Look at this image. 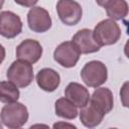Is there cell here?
Masks as SVG:
<instances>
[{
	"mask_svg": "<svg viewBox=\"0 0 129 129\" xmlns=\"http://www.w3.org/2000/svg\"><path fill=\"white\" fill-rule=\"evenodd\" d=\"M90 105L100 111L102 114L106 115L113 109L114 99L113 94L108 88H97L93 95L90 96Z\"/></svg>",
	"mask_w": 129,
	"mask_h": 129,
	"instance_id": "11",
	"label": "cell"
},
{
	"mask_svg": "<svg viewBox=\"0 0 129 129\" xmlns=\"http://www.w3.org/2000/svg\"><path fill=\"white\" fill-rule=\"evenodd\" d=\"M1 128H2V124L0 123V129H1Z\"/></svg>",
	"mask_w": 129,
	"mask_h": 129,
	"instance_id": "24",
	"label": "cell"
},
{
	"mask_svg": "<svg viewBox=\"0 0 129 129\" xmlns=\"http://www.w3.org/2000/svg\"><path fill=\"white\" fill-rule=\"evenodd\" d=\"M81 78L88 87L98 88L108 79L107 67L100 60H91L82 69Z\"/></svg>",
	"mask_w": 129,
	"mask_h": 129,
	"instance_id": "4",
	"label": "cell"
},
{
	"mask_svg": "<svg viewBox=\"0 0 129 129\" xmlns=\"http://www.w3.org/2000/svg\"><path fill=\"white\" fill-rule=\"evenodd\" d=\"M4 1L5 0H0V9L3 7V4H4Z\"/></svg>",
	"mask_w": 129,
	"mask_h": 129,
	"instance_id": "23",
	"label": "cell"
},
{
	"mask_svg": "<svg viewBox=\"0 0 129 129\" xmlns=\"http://www.w3.org/2000/svg\"><path fill=\"white\" fill-rule=\"evenodd\" d=\"M104 114H102L100 111H98L96 108H94L92 105H87L83 108H81L80 112V120L82 124L85 127L88 128H94L101 124L104 118Z\"/></svg>",
	"mask_w": 129,
	"mask_h": 129,
	"instance_id": "14",
	"label": "cell"
},
{
	"mask_svg": "<svg viewBox=\"0 0 129 129\" xmlns=\"http://www.w3.org/2000/svg\"><path fill=\"white\" fill-rule=\"evenodd\" d=\"M36 83L41 90L45 92H53L60 84V77L56 71L49 68H44L37 73Z\"/></svg>",
	"mask_w": 129,
	"mask_h": 129,
	"instance_id": "13",
	"label": "cell"
},
{
	"mask_svg": "<svg viewBox=\"0 0 129 129\" xmlns=\"http://www.w3.org/2000/svg\"><path fill=\"white\" fill-rule=\"evenodd\" d=\"M27 23L30 30L42 33L51 27V18L46 9L40 6H33L27 13Z\"/></svg>",
	"mask_w": 129,
	"mask_h": 129,
	"instance_id": "7",
	"label": "cell"
},
{
	"mask_svg": "<svg viewBox=\"0 0 129 129\" xmlns=\"http://www.w3.org/2000/svg\"><path fill=\"white\" fill-rule=\"evenodd\" d=\"M14 1L16 4L23 7H33L38 2V0H14Z\"/></svg>",
	"mask_w": 129,
	"mask_h": 129,
	"instance_id": "18",
	"label": "cell"
},
{
	"mask_svg": "<svg viewBox=\"0 0 129 129\" xmlns=\"http://www.w3.org/2000/svg\"><path fill=\"white\" fill-rule=\"evenodd\" d=\"M81 52L73 41H63L53 51L54 60L63 68H73L79 61Z\"/></svg>",
	"mask_w": 129,
	"mask_h": 129,
	"instance_id": "6",
	"label": "cell"
},
{
	"mask_svg": "<svg viewBox=\"0 0 129 129\" xmlns=\"http://www.w3.org/2000/svg\"><path fill=\"white\" fill-rule=\"evenodd\" d=\"M22 31L20 17L12 11L0 12V35L5 38H14Z\"/></svg>",
	"mask_w": 129,
	"mask_h": 129,
	"instance_id": "8",
	"label": "cell"
},
{
	"mask_svg": "<svg viewBox=\"0 0 129 129\" xmlns=\"http://www.w3.org/2000/svg\"><path fill=\"white\" fill-rule=\"evenodd\" d=\"M20 93L18 87L9 81L0 82V102L2 103H12L19 99Z\"/></svg>",
	"mask_w": 129,
	"mask_h": 129,
	"instance_id": "17",
	"label": "cell"
},
{
	"mask_svg": "<svg viewBox=\"0 0 129 129\" xmlns=\"http://www.w3.org/2000/svg\"><path fill=\"white\" fill-rule=\"evenodd\" d=\"M58 126H69V127H73V128H76V126H74V125H72V124H63V123H55L54 125H53V127L55 128V127H58Z\"/></svg>",
	"mask_w": 129,
	"mask_h": 129,
	"instance_id": "22",
	"label": "cell"
},
{
	"mask_svg": "<svg viewBox=\"0 0 129 129\" xmlns=\"http://www.w3.org/2000/svg\"><path fill=\"white\" fill-rule=\"evenodd\" d=\"M42 55L41 44L34 39H25L16 47V57L18 59L25 60L31 64L38 61Z\"/></svg>",
	"mask_w": 129,
	"mask_h": 129,
	"instance_id": "9",
	"label": "cell"
},
{
	"mask_svg": "<svg viewBox=\"0 0 129 129\" xmlns=\"http://www.w3.org/2000/svg\"><path fill=\"white\" fill-rule=\"evenodd\" d=\"M127 86H128V83L126 82L123 85V87H122V89L120 91V96L122 98V102H123V106L124 107H127L128 106L127 105V101H126V99H127Z\"/></svg>",
	"mask_w": 129,
	"mask_h": 129,
	"instance_id": "19",
	"label": "cell"
},
{
	"mask_svg": "<svg viewBox=\"0 0 129 129\" xmlns=\"http://www.w3.org/2000/svg\"><path fill=\"white\" fill-rule=\"evenodd\" d=\"M94 37L100 46L112 45L121 37V28L113 19H104L94 28Z\"/></svg>",
	"mask_w": 129,
	"mask_h": 129,
	"instance_id": "2",
	"label": "cell"
},
{
	"mask_svg": "<svg viewBox=\"0 0 129 129\" xmlns=\"http://www.w3.org/2000/svg\"><path fill=\"white\" fill-rule=\"evenodd\" d=\"M104 8L106 9L109 18L115 21L124 19L128 14V4L126 0H111L104 6Z\"/></svg>",
	"mask_w": 129,
	"mask_h": 129,
	"instance_id": "15",
	"label": "cell"
},
{
	"mask_svg": "<svg viewBox=\"0 0 129 129\" xmlns=\"http://www.w3.org/2000/svg\"><path fill=\"white\" fill-rule=\"evenodd\" d=\"M56 12L60 21L69 26L78 24L83 15L82 6L75 0H58L56 3Z\"/></svg>",
	"mask_w": 129,
	"mask_h": 129,
	"instance_id": "5",
	"label": "cell"
},
{
	"mask_svg": "<svg viewBox=\"0 0 129 129\" xmlns=\"http://www.w3.org/2000/svg\"><path fill=\"white\" fill-rule=\"evenodd\" d=\"M54 110H55V114L58 117H61L68 120L75 119L79 113L77 110V107L71 101H69L66 97L59 98L55 101Z\"/></svg>",
	"mask_w": 129,
	"mask_h": 129,
	"instance_id": "16",
	"label": "cell"
},
{
	"mask_svg": "<svg viewBox=\"0 0 129 129\" xmlns=\"http://www.w3.org/2000/svg\"><path fill=\"white\" fill-rule=\"evenodd\" d=\"M7 79L18 88H26L33 81V68L32 64L17 59L13 61L7 70Z\"/></svg>",
	"mask_w": 129,
	"mask_h": 129,
	"instance_id": "3",
	"label": "cell"
},
{
	"mask_svg": "<svg viewBox=\"0 0 129 129\" xmlns=\"http://www.w3.org/2000/svg\"><path fill=\"white\" fill-rule=\"evenodd\" d=\"M109 1H111V0H96L97 4H98L99 6H102V7H104Z\"/></svg>",
	"mask_w": 129,
	"mask_h": 129,
	"instance_id": "21",
	"label": "cell"
},
{
	"mask_svg": "<svg viewBox=\"0 0 129 129\" xmlns=\"http://www.w3.org/2000/svg\"><path fill=\"white\" fill-rule=\"evenodd\" d=\"M5 55H6V51H5V48H4V46L0 43V63L4 60V58H5Z\"/></svg>",
	"mask_w": 129,
	"mask_h": 129,
	"instance_id": "20",
	"label": "cell"
},
{
	"mask_svg": "<svg viewBox=\"0 0 129 129\" xmlns=\"http://www.w3.org/2000/svg\"><path fill=\"white\" fill-rule=\"evenodd\" d=\"M0 119L8 128H21L28 120L27 108L19 102L7 103L0 112Z\"/></svg>",
	"mask_w": 129,
	"mask_h": 129,
	"instance_id": "1",
	"label": "cell"
},
{
	"mask_svg": "<svg viewBox=\"0 0 129 129\" xmlns=\"http://www.w3.org/2000/svg\"><path fill=\"white\" fill-rule=\"evenodd\" d=\"M72 41L78 47L79 51L84 54L97 52L101 48L94 37L93 31L88 28H84L76 32V34L72 38Z\"/></svg>",
	"mask_w": 129,
	"mask_h": 129,
	"instance_id": "10",
	"label": "cell"
},
{
	"mask_svg": "<svg viewBox=\"0 0 129 129\" xmlns=\"http://www.w3.org/2000/svg\"><path fill=\"white\" fill-rule=\"evenodd\" d=\"M64 97L76 107L83 108L89 104L90 93L86 87L79 83H70L64 90Z\"/></svg>",
	"mask_w": 129,
	"mask_h": 129,
	"instance_id": "12",
	"label": "cell"
}]
</instances>
